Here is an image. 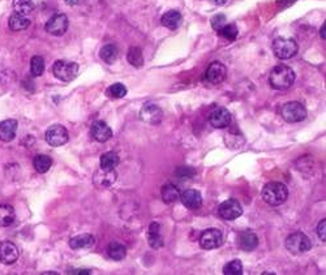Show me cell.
I'll return each mask as SVG.
<instances>
[{
	"mask_svg": "<svg viewBox=\"0 0 326 275\" xmlns=\"http://www.w3.org/2000/svg\"><path fill=\"white\" fill-rule=\"evenodd\" d=\"M295 81V72L287 65H277L272 69L269 76L270 86L276 90H286L293 86Z\"/></svg>",
	"mask_w": 326,
	"mask_h": 275,
	"instance_id": "6da1fadb",
	"label": "cell"
},
{
	"mask_svg": "<svg viewBox=\"0 0 326 275\" xmlns=\"http://www.w3.org/2000/svg\"><path fill=\"white\" fill-rule=\"evenodd\" d=\"M261 196L266 204L272 205V206H278V205L285 204L289 198V189L282 183L272 181V183L264 185Z\"/></svg>",
	"mask_w": 326,
	"mask_h": 275,
	"instance_id": "7a4b0ae2",
	"label": "cell"
},
{
	"mask_svg": "<svg viewBox=\"0 0 326 275\" xmlns=\"http://www.w3.org/2000/svg\"><path fill=\"white\" fill-rule=\"evenodd\" d=\"M52 73L57 80L63 82H71L78 74V65L74 61L56 60L52 65Z\"/></svg>",
	"mask_w": 326,
	"mask_h": 275,
	"instance_id": "3957f363",
	"label": "cell"
},
{
	"mask_svg": "<svg viewBox=\"0 0 326 275\" xmlns=\"http://www.w3.org/2000/svg\"><path fill=\"white\" fill-rule=\"evenodd\" d=\"M298 43L293 38H277L273 42V51L274 55L282 60L291 59L298 54Z\"/></svg>",
	"mask_w": 326,
	"mask_h": 275,
	"instance_id": "277c9868",
	"label": "cell"
},
{
	"mask_svg": "<svg viewBox=\"0 0 326 275\" xmlns=\"http://www.w3.org/2000/svg\"><path fill=\"white\" fill-rule=\"evenodd\" d=\"M286 248L291 253H294V255H303V253H307L308 251H311L312 242H311V239L306 234L295 232V234H291L286 239Z\"/></svg>",
	"mask_w": 326,
	"mask_h": 275,
	"instance_id": "5b68a950",
	"label": "cell"
},
{
	"mask_svg": "<svg viewBox=\"0 0 326 275\" xmlns=\"http://www.w3.org/2000/svg\"><path fill=\"white\" fill-rule=\"evenodd\" d=\"M281 115H282L283 120H286L287 123H298L307 118V108L300 102H289V103L283 104Z\"/></svg>",
	"mask_w": 326,
	"mask_h": 275,
	"instance_id": "8992f818",
	"label": "cell"
},
{
	"mask_svg": "<svg viewBox=\"0 0 326 275\" xmlns=\"http://www.w3.org/2000/svg\"><path fill=\"white\" fill-rule=\"evenodd\" d=\"M44 138H46V142L50 146L57 148V146H63L64 144H67L68 140H69V134H68L67 128L60 124H55L51 125L46 131Z\"/></svg>",
	"mask_w": 326,
	"mask_h": 275,
	"instance_id": "52a82bcc",
	"label": "cell"
},
{
	"mask_svg": "<svg viewBox=\"0 0 326 275\" xmlns=\"http://www.w3.org/2000/svg\"><path fill=\"white\" fill-rule=\"evenodd\" d=\"M223 244V234L218 228H208L200 238V247L205 251L219 248Z\"/></svg>",
	"mask_w": 326,
	"mask_h": 275,
	"instance_id": "ba28073f",
	"label": "cell"
},
{
	"mask_svg": "<svg viewBox=\"0 0 326 275\" xmlns=\"http://www.w3.org/2000/svg\"><path fill=\"white\" fill-rule=\"evenodd\" d=\"M68 25H69V21H68L67 14L64 13H56L51 17L50 20L46 22V31L51 35H55V37H60L63 35L68 29Z\"/></svg>",
	"mask_w": 326,
	"mask_h": 275,
	"instance_id": "9c48e42d",
	"label": "cell"
},
{
	"mask_svg": "<svg viewBox=\"0 0 326 275\" xmlns=\"http://www.w3.org/2000/svg\"><path fill=\"white\" fill-rule=\"evenodd\" d=\"M218 213L221 218H223L225 221H234L243 214V208L236 200L230 198V200H226L219 205Z\"/></svg>",
	"mask_w": 326,
	"mask_h": 275,
	"instance_id": "30bf717a",
	"label": "cell"
},
{
	"mask_svg": "<svg viewBox=\"0 0 326 275\" xmlns=\"http://www.w3.org/2000/svg\"><path fill=\"white\" fill-rule=\"evenodd\" d=\"M227 76V68L221 61H213L206 69L205 78L210 84H221L226 80Z\"/></svg>",
	"mask_w": 326,
	"mask_h": 275,
	"instance_id": "8fae6325",
	"label": "cell"
},
{
	"mask_svg": "<svg viewBox=\"0 0 326 275\" xmlns=\"http://www.w3.org/2000/svg\"><path fill=\"white\" fill-rule=\"evenodd\" d=\"M140 118L151 125H157L162 120V110L154 103H145L140 110Z\"/></svg>",
	"mask_w": 326,
	"mask_h": 275,
	"instance_id": "7c38bea8",
	"label": "cell"
},
{
	"mask_svg": "<svg viewBox=\"0 0 326 275\" xmlns=\"http://www.w3.org/2000/svg\"><path fill=\"white\" fill-rule=\"evenodd\" d=\"M209 121L217 129H223V128L229 127L231 123V114L227 108L217 107L212 111V114L209 116Z\"/></svg>",
	"mask_w": 326,
	"mask_h": 275,
	"instance_id": "4fadbf2b",
	"label": "cell"
},
{
	"mask_svg": "<svg viewBox=\"0 0 326 275\" xmlns=\"http://www.w3.org/2000/svg\"><path fill=\"white\" fill-rule=\"evenodd\" d=\"M18 259V249L12 242L0 243V262L4 265H12Z\"/></svg>",
	"mask_w": 326,
	"mask_h": 275,
	"instance_id": "5bb4252c",
	"label": "cell"
},
{
	"mask_svg": "<svg viewBox=\"0 0 326 275\" xmlns=\"http://www.w3.org/2000/svg\"><path fill=\"white\" fill-rule=\"evenodd\" d=\"M115 180H116V172L114 170H103V168H99L94 174V178H93L94 184L99 188L111 187Z\"/></svg>",
	"mask_w": 326,
	"mask_h": 275,
	"instance_id": "9a60e30c",
	"label": "cell"
},
{
	"mask_svg": "<svg viewBox=\"0 0 326 275\" xmlns=\"http://www.w3.org/2000/svg\"><path fill=\"white\" fill-rule=\"evenodd\" d=\"M91 136L94 140H97L98 142H106L112 137V131L111 128L108 127L104 121H94L91 125Z\"/></svg>",
	"mask_w": 326,
	"mask_h": 275,
	"instance_id": "2e32d148",
	"label": "cell"
},
{
	"mask_svg": "<svg viewBox=\"0 0 326 275\" xmlns=\"http://www.w3.org/2000/svg\"><path fill=\"white\" fill-rule=\"evenodd\" d=\"M179 198L182 200L185 208L191 209V210H196L202 205L201 193L196 189H187L185 192H183Z\"/></svg>",
	"mask_w": 326,
	"mask_h": 275,
	"instance_id": "e0dca14e",
	"label": "cell"
},
{
	"mask_svg": "<svg viewBox=\"0 0 326 275\" xmlns=\"http://www.w3.org/2000/svg\"><path fill=\"white\" fill-rule=\"evenodd\" d=\"M239 247L246 252H252L257 248L259 245V238L256 235L255 232L251 231V230H247V231H243L240 235H239Z\"/></svg>",
	"mask_w": 326,
	"mask_h": 275,
	"instance_id": "ac0fdd59",
	"label": "cell"
},
{
	"mask_svg": "<svg viewBox=\"0 0 326 275\" xmlns=\"http://www.w3.org/2000/svg\"><path fill=\"white\" fill-rule=\"evenodd\" d=\"M17 132V121L14 119H7L0 123V140L3 142H10Z\"/></svg>",
	"mask_w": 326,
	"mask_h": 275,
	"instance_id": "d6986e66",
	"label": "cell"
},
{
	"mask_svg": "<svg viewBox=\"0 0 326 275\" xmlns=\"http://www.w3.org/2000/svg\"><path fill=\"white\" fill-rule=\"evenodd\" d=\"M182 21L183 17L180 12H178V10H168V12H166L162 16L161 24L167 27V29L175 30V29H178L182 25Z\"/></svg>",
	"mask_w": 326,
	"mask_h": 275,
	"instance_id": "ffe728a7",
	"label": "cell"
},
{
	"mask_svg": "<svg viewBox=\"0 0 326 275\" xmlns=\"http://www.w3.org/2000/svg\"><path fill=\"white\" fill-rule=\"evenodd\" d=\"M30 25V20L27 18L26 16H22V14L13 13L9 17L8 20V26L12 31H21L27 29Z\"/></svg>",
	"mask_w": 326,
	"mask_h": 275,
	"instance_id": "44dd1931",
	"label": "cell"
},
{
	"mask_svg": "<svg viewBox=\"0 0 326 275\" xmlns=\"http://www.w3.org/2000/svg\"><path fill=\"white\" fill-rule=\"evenodd\" d=\"M94 245V238L89 234H82V235H77L72 238L69 240V247L72 249H85L90 248Z\"/></svg>",
	"mask_w": 326,
	"mask_h": 275,
	"instance_id": "7402d4cb",
	"label": "cell"
},
{
	"mask_svg": "<svg viewBox=\"0 0 326 275\" xmlns=\"http://www.w3.org/2000/svg\"><path fill=\"white\" fill-rule=\"evenodd\" d=\"M148 239H149V245H150L153 249H159L161 247H163V239H162V236L159 235L158 223H155V222L150 223V226H149Z\"/></svg>",
	"mask_w": 326,
	"mask_h": 275,
	"instance_id": "603a6c76",
	"label": "cell"
},
{
	"mask_svg": "<svg viewBox=\"0 0 326 275\" xmlns=\"http://www.w3.org/2000/svg\"><path fill=\"white\" fill-rule=\"evenodd\" d=\"M16 213L10 205H0V227H8L14 222Z\"/></svg>",
	"mask_w": 326,
	"mask_h": 275,
	"instance_id": "cb8c5ba5",
	"label": "cell"
},
{
	"mask_svg": "<svg viewBox=\"0 0 326 275\" xmlns=\"http://www.w3.org/2000/svg\"><path fill=\"white\" fill-rule=\"evenodd\" d=\"M33 166L37 172H39V174H46V172L50 170L51 166H52V159H51L48 155L38 154L34 157Z\"/></svg>",
	"mask_w": 326,
	"mask_h": 275,
	"instance_id": "d4e9b609",
	"label": "cell"
},
{
	"mask_svg": "<svg viewBox=\"0 0 326 275\" xmlns=\"http://www.w3.org/2000/svg\"><path fill=\"white\" fill-rule=\"evenodd\" d=\"M107 253L110 259L115 260V261H120V260L124 259L125 255H127V249H125L124 245L120 244V243L112 242L108 245Z\"/></svg>",
	"mask_w": 326,
	"mask_h": 275,
	"instance_id": "484cf974",
	"label": "cell"
},
{
	"mask_svg": "<svg viewBox=\"0 0 326 275\" xmlns=\"http://www.w3.org/2000/svg\"><path fill=\"white\" fill-rule=\"evenodd\" d=\"M179 197H180V192H179V189L176 188L175 185L166 184L162 188V200L166 204H174L176 200H179Z\"/></svg>",
	"mask_w": 326,
	"mask_h": 275,
	"instance_id": "4316f807",
	"label": "cell"
},
{
	"mask_svg": "<svg viewBox=\"0 0 326 275\" xmlns=\"http://www.w3.org/2000/svg\"><path fill=\"white\" fill-rule=\"evenodd\" d=\"M99 55H101L102 60H104L107 64H112L118 59L119 51L115 44H106V46H103V47L101 48Z\"/></svg>",
	"mask_w": 326,
	"mask_h": 275,
	"instance_id": "83f0119b",
	"label": "cell"
},
{
	"mask_svg": "<svg viewBox=\"0 0 326 275\" xmlns=\"http://www.w3.org/2000/svg\"><path fill=\"white\" fill-rule=\"evenodd\" d=\"M119 165V155L114 151H107L101 157V168L103 170H114Z\"/></svg>",
	"mask_w": 326,
	"mask_h": 275,
	"instance_id": "f1b7e54d",
	"label": "cell"
},
{
	"mask_svg": "<svg viewBox=\"0 0 326 275\" xmlns=\"http://www.w3.org/2000/svg\"><path fill=\"white\" fill-rule=\"evenodd\" d=\"M14 13L27 16L34 9L33 0H13Z\"/></svg>",
	"mask_w": 326,
	"mask_h": 275,
	"instance_id": "f546056e",
	"label": "cell"
},
{
	"mask_svg": "<svg viewBox=\"0 0 326 275\" xmlns=\"http://www.w3.org/2000/svg\"><path fill=\"white\" fill-rule=\"evenodd\" d=\"M128 63L136 68H140L144 65V56H142L141 50L138 47H131L128 50L127 54Z\"/></svg>",
	"mask_w": 326,
	"mask_h": 275,
	"instance_id": "4dcf8cb0",
	"label": "cell"
},
{
	"mask_svg": "<svg viewBox=\"0 0 326 275\" xmlns=\"http://www.w3.org/2000/svg\"><path fill=\"white\" fill-rule=\"evenodd\" d=\"M30 72H31V74H33V76H35V77H38V76H42V73L44 72L43 57L39 56V55H35V56L31 57Z\"/></svg>",
	"mask_w": 326,
	"mask_h": 275,
	"instance_id": "1f68e13d",
	"label": "cell"
},
{
	"mask_svg": "<svg viewBox=\"0 0 326 275\" xmlns=\"http://www.w3.org/2000/svg\"><path fill=\"white\" fill-rule=\"evenodd\" d=\"M223 274L226 275H242L243 274V264L240 260H234L226 264L223 268Z\"/></svg>",
	"mask_w": 326,
	"mask_h": 275,
	"instance_id": "d6a6232c",
	"label": "cell"
},
{
	"mask_svg": "<svg viewBox=\"0 0 326 275\" xmlns=\"http://www.w3.org/2000/svg\"><path fill=\"white\" fill-rule=\"evenodd\" d=\"M106 93H107L108 97L119 99V98H124L127 95V87L123 84H119L118 82V84H112L111 86L108 87Z\"/></svg>",
	"mask_w": 326,
	"mask_h": 275,
	"instance_id": "836d02e7",
	"label": "cell"
},
{
	"mask_svg": "<svg viewBox=\"0 0 326 275\" xmlns=\"http://www.w3.org/2000/svg\"><path fill=\"white\" fill-rule=\"evenodd\" d=\"M239 34V29L235 24H227L219 30V35H222L223 38H226L227 40H234L236 39Z\"/></svg>",
	"mask_w": 326,
	"mask_h": 275,
	"instance_id": "e575fe53",
	"label": "cell"
},
{
	"mask_svg": "<svg viewBox=\"0 0 326 275\" xmlns=\"http://www.w3.org/2000/svg\"><path fill=\"white\" fill-rule=\"evenodd\" d=\"M226 25V16L225 14H217L212 18V26L217 31H219Z\"/></svg>",
	"mask_w": 326,
	"mask_h": 275,
	"instance_id": "d590c367",
	"label": "cell"
},
{
	"mask_svg": "<svg viewBox=\"0 0 326 275\" xmlns=\"http://www.w3.org/2000/svg\"><path fill=\"white\" fill-rule=\"evenodd\" d=\"M317 235L320 236V239H321L323 242H326V221L325 219H323V221L319 223V226H317Z\"/></svg>",
	"mask_w": 326,
	"mask_h": 275,
	"instance_id": "8d00e7d4",
	"label": "cell"
},
{
	"mask_svg": "<svg viewBox=\"0 0 326 275\" xmlns=\"http://www.w3.org/2000/svg\"><path fill=\"white\" fill-rule=\"evenodd\" d=\"M176 174H178V176L180 179H188V178H192V175L195 174L193 172V170H191V168L188 167H180L176 171Z\"/></svg>",
	"mask_w": 326,
	"mask_h": 275,
	"instance_id": "74e56055",
	"label": "cell"
},
{
	"mask_svg": "<svg viewBox=\"0 0 326 275\" xmlns=\"http://www.w3.org/2000/svg\"><path fill=\"white\" fill-rule=\"evenodd\" d=\"M68 274H90V272L89 270H86V269H73V270H69L68 272Z\"/></svg>",
	"mask_w": 326,
	"mask_h": 275,
	"instance_id": "f35d334b",
	"label": "cell"
},
{
	"mask_svg": "<svg viewBox=\"0 0 326 275\" xmlns=\"http://www.w3.org/2000/svg\"><path fill=\"white\" fill-rule=\"evenodd\" d=\"M296 0H278V3L282 5V7H289L293 3H295Z\"/></svg>",
	"mask_w": 326,
	"mask_h": 275,
	"instance_id": "ab89813d",
	"label": "cell"
},
{
	"mask_svg": "<svg viewBox=\"0 0 326 275\" xmlns=\"http://www.w3.org/2000/svg\"><path fill=\"white\" fill-rule=\"evenodd\" d=\"M78 1H80V0H65V3H67L68 5H76V4H78Z\"/></svg>",
	"mask_w": 326,
	"mask_h": 275,
	"instance_id": "60d3db41",
	"label": "cell"
},
{
	"mask_svg": "<svg viewBox=\"0 0 326 275\" xmlns=\"http://www.w3.org/2000/svg\"><path fill=\"white\" fill-rule=\"evenodd\" d=\"M213 3H215L217 4V5H223V4H226V1H227V0H212Z\"/></svg>",
	"mask_w": 326,
	"mask_h": 275,
	"instance_id": "b9f144b4",
	"label": "cell"
},
{
	"mask_svg": "<svg viewBox=\"0 0 326 275\" xmlns=\"http://www.w3.org/2000/svg\"><path fill=\"white\" fill-rule=\"evenodd\" d=\"M325 27H326V24L323 25V27H321V37H323V39H326V35H325Z\"/></svg>",
	"mask_w": 326,
	"mask_h": 275,
	"instance_id": "7bdbcfd3",
	"label": "cell"
}]
</instances>
